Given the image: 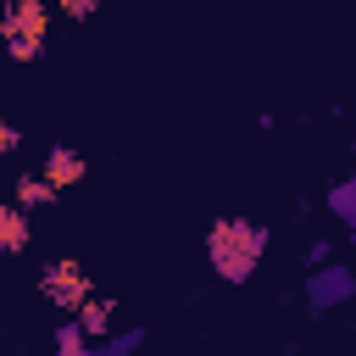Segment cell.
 Returning a JSON list of instances; mask_svg holds the SVG:
<instances>
[{"instance_id":"obj_3","label":"cell","mask_w":356,"mask_h":356,"mask_svg":"<svg viewBox=\"0 0 356 356\" xmlns=\"http://www.w3.org/2000/svg\"><path fill=\"white\" fill-rule=\"evenodd\" d=\"M44 178H50L56 189H72V184L83 178V156H78V150H67V145L44 150Z\"/></svg>"},{"instance_id":"obj_2","label":"cell","mask_w":356,"mask_h":356,"mask_svg":"<svg viewBox=\"0 0 356 356\" xmlns=\"http://www.w3.org/2000/svg\"><path fill=\"white\" fill-rule=\"evenodd\" d=\"M0 33L6 39H44V0H17L0 17Z\"/></svg>"},{"instance_id":"obj_5","label":"cell","mask_w":356,"mask_h":356,"mask_svg":"<svg viewBox=\"0 0 356 356\" xmlns=\"http://www.w3.org/2000/svg\"><path fill=\"white\" fill-rule=\"evenodd\" d=\"M50 195H56V184H50L44 172H33V178H22V184H17V206H44Z\"/></svg>"},{"instance_id":"obj_4","label":"cell","mask_w":356,"mask_h":356,"mask_svg":"<svg viewBox=\"0 0 356 356\" xmlns=\"http://www.w3.org/2000/svg\"><path fill=\"white\" fill-rule=\"evenodd\" d=\"M28 245V206H0V250Z\"/></svg>"},{"instance_id":"obj_6","label":"cell","mask_w":356,"mask_h":356,"mask_svg":"<svg viewBox=\"0 0 356 356\" xmlns=\"http://www.w3.org/2000/svg\"><path fill=\"white\" fill-rule=\"evenodd\" d=\"M56 345H61V350H83V334H78V328H61Z\"/></svg>"},{"instance_id":"obj_8","label":"cell","mask_w":356,"mask_h":356,"mask_svg":"<svg viewBox=\"0 0 356 356\" xmlns=\"http://www.w3.org/2000/svg\"><path fill=\"white\" fill-rule=\"evenodd\" d=\"M0 150H17V128L11 122H0Z\"/></svg>"},{"instance_id":"obj_7","label":"cell","mask_w":356,"mask_h":356,"mask_svg":"<svg viewBox=\"0 0 356 356\" xmlns=\"http://www.w3.org/2000/svg\"><path fill=\"white\" fill-rule=\"evenodd\" d=\"M89 6H95V0H61V11H67V17H89Z\"/></svg>"},{"instance_id":"obj_1","label":"cell","mask_w":356,"mask_h":356,"mask_svg":"<svg viewBox=\"0 0 356 356\" xmlns=\"http://www.w3.org/2000/svg\"><path fill=\"white\" fill-rule=\"evenodd\" d=\"M261 245H267V234L256 228V222H217L211 228V239H206V250H211V267L222 273V278H250V267H256V256H261Z\"/></svg>"}]
</instances>
